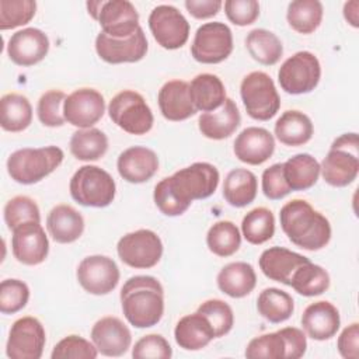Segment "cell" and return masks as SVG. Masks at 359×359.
<instances>
[{"label":"cell","mask_w":359,"mask_h":359,"mask_svg":"<svg viewBox=\"0 0 359 359\" xmlns=\"http://www.w3.org/2000/svg\"><path fill=\"white\" fill-rule=\"evenodd\" d=\"M217 168L205 161L194 163L156 184L153 199L165 216H181L196 199H206L219 185Z\"/></svg>","instance_id":"obj_1"},{"label":"cell","mask_w":359,"mask_h":359,"mask_svg":"<svg viewBox=\"0 0 359 359\" xmlns=\"http://www.w3.org/2000/svg\"><path fill=\"white\" fill-rule=\"evenodd\" d=\"M280 227L287 238L307 251L324 248L331 240L328 219L304 199H292L279 212Z\"/></svg>","instance_id":"obj_2"},{"label":"cell","mask_w":359,"mask_h":359,"mask_svg":"<svg viewBox=\"0 0 359 359\" xmlns=\"http://www.w3.org/2000/svg\"><path fill=\"white\" fill-rule=\"evenodd\" d=\"M122 313L136 328H149L160 323L164 314V289L149 275L129 278L121 289Z\"/></svg>","instance_id":"obj_3"},{"label":"cell","mask_w":359,"mask_h":359,"mask_svg":"<svg viewBox=\"0 0 359 359\" xmlns=\"http://www.w3.org/2000/svg\"><path fill=\"white\" fill-rule=\"evenodd\" d=\"M65 153L57 146L20 149L7 158V172L13 181L31 185L52 174L63 161Z\"/></svg>","instance_id":"obj_4"},{"label":"cell","mask_w":359,"mask_h":359,"mask_svg":"<svg viewBox=\"0 0 359 359\" xmlns=\"http://www.w3.org/2000/svg\"><path fill=\"white\" fill-rule=\"evenodd\" d=\"M359 172V139L358 133H344L338 136L320 165L324 181L337 188L352 184Z\"/></svg>","instance_id":"obj_5"},{"label":"cell","mask_w":359,"mask_h":359,"mask_svg":"<svg viewBox=\"0 0 359 359\" xmlns=\"http://www.w3.org/2000/svg\"><path fill=\"white\" fill-rule=\"evenodd\" d=\"M72 198L87 208H105L112 203L116 192L114 178L98 165H83L69 184Z\"/></svg>","instance_id":"obj_6"},{"label":"cell","mask_w":359,"mask_h":359,"mask_svg":"<svg viewBox=\"0 0 359 359\" xmlns=\"http://www.w3.org/2000/svg\"><path fill=\"white\" fill-rule=\"evenodd\" d=\"M240 95L247 114L255 121H269L280 108L275 83L265 72L248 73L241 80Z\"/></svg>","instance_id":"obj_7"},{"label":"cell","mask_w":359,"mask_h":359,"mask_svg":"<svg viewBox=\"0 0 359 359\" xmlns=\"http://www.w3.org/2000/svg\"><path fill=\"white\" fill-rule=\"evenodd\" d=\"M111 121L130 135H146L154 123V116L142 94L123 90L118 93L108 105Z\"/></svg>","instance_id":"obj_8"},{"label":"cell","mask_w":359,"mask_h":359,"mask_svg":"<svg viewBox=\"0 0 359 359\" xmlns=\"http://www.w3.org/2000/svg\"><path fill=\"white\" fill-rule=\"evenodd\" d=\"M87 10L98 21L102 32L112 38H129L140 28L139 13L128 0L88 1Z\"/></svg>","instance_id":"obj_9"},{"label":"cell","mask_w":359,"mask_h":359,"mask_svg":"<svg viewBox=\"0 0 359 359\" xmlns=\"http://www.w3.org/2000/svg\"><path fill=\"white\" fill-rule=\"evenodd\" d=\"M321 79V66L317 56L309 50H300L287 57L278 72L280 88L293 95L313 91Z\"/></svg>","instance_id":"obj_10"},{"label":"cell","mask_w":359,"mask_h":359,"mask_svg":"<svg viewBox=\"0 0 359 359\" xmlns=\"http://www.w3.org/2000/svg\"><path fill=\"white\" fill-rule=\"evenodd\" d=\"M119 259L130 268L149 269L158 264L163 255L161 238L149 229L125 234L116 244Z\"/></svg>","instance_id":"obj_11"},{"label":"cell","mask_w":359,"mask_h":359,"mask_svg":"<svg viewBox=\"0 0 359 359\" xmlns=\"http://www.w3.org/2000/svg\"><path fill=\"white\" fill-rule=\"evenodd\" d=\"M233 52L231 29L220 21L202 24L191 45L192 57L203 65H217Z\"/></svg>","instance_id":"obj_12"},{"label":"cell","mask_w":359,"mask_h":359,"mask_svg":"<svg viewBox=\"0 0 359 359\" xmlns=\"http://www.w3.org/2000/svg\"><path fill=\"white\" fill-rule=\"evenodd\" d=\"M149 28L157 43L168 50L182 48L189 38V22L174 6L160 4L149 15Z\"/></svg>","instance_id":"obj_13"},{"label":"cell","mask_w":359,"mask_h":359,"mask_svg":"<svg viewBox=\"0 0 359 359\" xmlns=\"http://www.w3.org/2000/svg\"><path fill=\"white\" fill-rule=\"evenodd\" d=\"M46 344L42 323L31 316L15 320L10 328L6 355L10 359H39Z\"/></svg>","instance_id":"obj_14"},{"label":"cell","mask_w":359,"mask_h":359,"mask_svg":"<svg viewBox=\"0 0 359 359\" xmlns=\"http://www.w3.org/2000/svg\"><path fill=\"white\" fill-rule=\"evenodd\" d=\"M76 278L86 292L102 296L116 287L121 273L112 258L107 255H90L79 264Z\"/></svg>","instance_id":"obj_15"},{"label":"cell","mask_w":359,"mask_h":359,"mask_svg":"<svg viewBox=\"0 0 359 359\" xmlns=\"http://www.w3.org/2000/svg\"><path fill=\"white\" fill-rule=\"evenodd\" d=\"M105 112V100L95 88L83 87L66 97L63 115L67 123L80 129L93 128Z\"/></svg>","instance_id":"obj_16"},{"label":"cell","mask_w":359,"mask_h":359,"mask_svg":"<svg viewBox=\"0 0 359 359\" xmlns=\"http://www.w3.org/2000/svg\"><path fill=\"white\" fill-rule=\"evenodd\" d=\"M147 39L142 27L129 38L118 39L100 32L95 38L97 55L107 63H135L142 60L147 53Z\"/></svg>","instance_id":"obj_17"},{"label":"cell","mask_w":359,"mask_h":359,"mask_svg":"<svg viewBox=\"0 0 359 359\" xmlns=\"http://www.w3.org/2000/svg\"><path fill=\"white\" fill-rule=\"evenodd\" d=\"M11 250L14 258L24 265L42 264L49 252L48 236L36 222H27L13 230Z\"/></svg>","instance_id":"obj_18"},{"label":"cell","mask_w":359,"mask_h":359,"mask_svg":"<svg viewBox=\"0 0 359 359\" xmlns=\"http://www.w3.org/2000/svg\"><path fill=\"white\" fill-rule=\"evenodd\" d=\"M49 52V38L38 28H24L14 32L7 42V55L13 63L29 67L41 60Z\"/></svg>","instance_id":"obj_19"},{"label":"cell","mask_w":359,"mask_h":359,"mask_svg":"<svg viewBox=\"0 0 359 359\" xmlns=\"http://www.w3.org/2000/svg\"><path fill=\"white\" fill-rule=\"evenodd\" d=\"M91 341L104 356H122L132 344V334L118 317H102L91 328Z\"/></svg>","instance_id":"obj_20"},{"label":"cell","mask_w":359,"mask_h":359,"mask_svg":"<svg viewBox=\"0 0 359 359\" xmlns=\"http://www.w3.org/2000/svg\"><path fill=\"white\" fill-rule=\"evenodd\" d=\"M233 150L240 161L250 165H259L273 154L275 139L265 128L248 126L237 135Z\"/></svg>","instance_id":"obj_21"},{"label":"cell","mask_w":359,"mask_h":359,"mask_svg":"<svg viewBox=\"0 0 359 359\" xmlns=\"http://www.w3.org/2000/svg\"><path fill=\"white\" fill-rule=\"evenodd\" d=\"M116 168L125 181L142 184L153 178L158 171V157L149 147L132 146L119 154Z\"/></svg>","instance_id":"obj_22"},{"label":"cell","mask_w":359,"mask_h":359,"mask_svg":"<svg viewBox=\"0 0 359 359\" xmlns=\"http://www.w3.org/2000/svg\"><path fill=\"white\" fill-rule=\"evenodd\" d=\"M157 101L160 112L167 121H185L198 112L191 100L189 83L184 80L164 83L158 91Z\"/></svg>","instance_id":"obj_23"},{"label":"cell","mask_w":359,"mask_h":359,"mask_svg":"<svg viewBox=\"0 0 359 359\" xmlns=\"http://www.w3.org/2000/svg\"><path fill=\"white\" fill-rule=\"evenodd\" d=\"M304 332L316 341H327L332 338L341 325L338 309L327 302H314L309 304L302 316Z\"/></svg>","instance_id":"obj_24"},{"label":"cell","mask_w":359,"mask_h":359,"mask_svg":"<svg viewBox=\"0 0 359 359\" xmlns=\"http://www.w3.org/2000/svg\"><path fill=\"white\" fill-rule=\"evenodd\" d=\"M309 261L310 259L307 257L287 248L271 247L262 251L258 264L259 269L268 279L290 286V279L294 271Z\"/></svg>","instance_id":"obj_25"},{"label":"cell","mask_w":359,"mask_h":359,"mask_svg":"<svg viewBox=\"0 0 359 359\" xmlns=\"http://www.w3.org/2000/svg\"><path fill=\"white\" fill-rule=\"evenodd\" d=\"M240 122L241 115L237 104L231 98H226L217 109L203 112L199 116L198 128L205 137L212 140H223L236 132Z\"/></svg>","instance_id":"obj_26"},{"label":"cell","mask_w":359,"mask_h":359,"mask_svg":"<svg viewBox=\"0 0 359 359\" xmlns=\"http://www.w3.org/2000/svg\"><path fill=\"white\" fill-rule=\"evenodd\" d=\"M46 229L59 244H70L79 240L84 231V219L70 205H56L46 217Z\"/></svg>","instance_id":"obj_27"},{"label":"cell","mask_w":359,"mask_h":359,"mask_svg":"<svg viewBox=\"0 0 359 359\" xmlns=\"http://www.w3.org/2000/svg\"><path fill=\"white\" fill-rule=\"evenodd\" d=\"M174 338L180 348L199 351L215 339V332L208 318L196 311L180 318L174 328Z\"/></svg>","instance_id":"obj_28"},{"label":"cell","mask_w":359,"mask_h":359,"mask_svg":"<svg viewBox=\"0 0 359 359\" xmlns=\"http://www.w3.org/2000/svg\"><path fill=\"white\" fill-rule=\"evenodd\" d=\"M217 287L233 299H241L250 294L257 285V275L252 265L237 261L224 265L216 278Z\"/></svg>","instance_id":"obj_29"},{"label":"cell","mask_w":359,"mask_h":359,"mask_svg":"<svg viewBox=\"0 0 359 359\" xmlns=\"http://www.w3.org/2000/svg\"><path fill=\"white\" fill-rule=\"evenodd\" d=\"M273 130L276 139L282 144L297 147L306 144L311 139L314 126L306 114L297 109H289L278 118Z\"/></svg>","instance_id":"obj_30"},{"label":"cell","mask_w":359,"mask_h":359,"mask_svg":"<svg viewBox=\"0 0 359 359\" xmlns=\"http://www.w3.org/2000/svg\"><path fill=\"white\" fill-rule=\"evenodd\" d=\"M189 94L196 111L202 112L217 109L227 98L223 81L212 73L195 76L189 83Z\"/></svg>","instance_id":"obj_31"},{"label":"cell","mask_w":359,"mask_h":359,"mask_svg":"<svg viewBox=\"0 0 359 359\" xmlns=\"http://www.w3.org/2000/svg\"><path fill=\"white\" fill-rule=\"evenodd\" d=\"M258 191L255 174L247 168L231 170L223 182V198L230 206L244 208L254 202Z\"/></svg>","instance_id":"obj_32"},{"label":"cell","mask_w":359,"mask_h":359,"mask_svg":"<svg viewBox=\"0 0 359 359\" xmlns=\"http://www.w3.org/2000/svg\"><path fill=\"white\" fill-rule=\"evenodd\" d=\"M282 164L283 177L290 191H306L311 188L320 177V164L309 153L294 154Z\"/></svg>","instance_id":"obj_33"},{"label":"cell","mask_w":359,"mask_h":359,"mask_svg":"<svg viewBox=\"0 0 359 359\" xmlns=\"http://www.w3.org/2000/svg\"><path fill=\"white\" fill-rule=\"evenodd\" d=\"M32 122V107L28 98L18 93H8L0 100V125L7 132H22Z\"/></svg>","instance_id":"obj_34"},{"label":"cell","mask_w":359,"mask_h":359,"mask_svg":"<svg viewBox=\"0 0 359 359\" xmlns=\"http://www.w3.org/2000/svg\"><path fill=\"white\" fill-rule=\"evenodd\" d=\"M245 48L254 60L265 66L276 65L283 55L280 39L264 28H255L247 34Z\"/></svg>","instance_id":"obj_35"},{"label":"cell","mask_w":359,"mask_h":359,"mask_svg":"<svg viewBox=\"0 0 359 359\" xmlns=\"http://www.w3.org/2000/svg\"><path fill=\"white\" fill-rule=\"evenodd\" d=\"M70 153L81 161H95L108 150L107 135L97 128L76 130L69 142Z\"/></svg>","instance_id":"obj_36"},{"label":"cell","mask_w":359,"mask_h":359,"mask_svg":"<svg viewBox=\"0 0 359 359\" xmlns=\"http://www.w3.org/2000/svg\"><path fill=\"white\" fill-rule=\"evenodd\" d=\"M257 310L266 321L279 324L290 318L294 311V302L287 292L278 287H266L258 294Z\"/></svg>","instance_id":"obj_37"},{"label":"cell","mask_w":359,"mask_h":359,"mask_svg":"<svg viewBox=\"0 0 359 359\" xmlns=\"http://www.w3.org/2000/svg\"><path fill=\"white\" fill-rule=\"evenodd\" d=\"M324 8L318 0H294L289 3L286 20L299 34L314 32L323 21Z\"/></svg>","instance_id":"obj_38"},{"label":"cell","mask_w":359,"mask_h":359,"mask_svg":"<svg viewBox=\"0 0 359 359\" xmlns=\"http://www.w3.org/2000/svg\"><path fill=\"white\" fill-rule=\"evenodd\" d=\"M290 286L302 296H318L330 287V275L323 266L309 261L294 271Z\"/></svg>","instance_id":"obj_39"},{"label":"cell","mask_w":359,"mask_h":359,"mask_svg":"<svg viewBox=\"0 0 359 359\" xmlns=\"http://www.w3.org/2000/svg\"><path fill=\"white\" fill-rule=\"evenodd\" d=\"M206 244L210 252L226 258L238 251L241 234L238 227L230 220H219L210 226L206 234Z\"/></svg>","instance_id":"obj_40"},{"label":"cell","mask_w":359,"mask_h":359,"mask_svg":"<svg viewBox=\"0 0 359 359\" xmlns=\"http://www.w3.org/2000/svg\"><path fill=\"white\" fill-rule=\"evenodd\" d=\"M241 233L250 244L259 245L266 243L275 233L273 213L264 206L250 210L243 217Z\"/></svg>","instance_id":"obj_41"},{"label":"cell","mask_w":359,"mask_h":359,"mask_svg":"<svg viewBox=\"0 0 359 359\" xmlns=\"http://www.w3.org/2000/svg\"><path fill=\"white\" fill-rule=\"evenodd\" d=\"M36 11L34 0H0V29H13L28 24Z\"/></svg>","instance_id":"obj_42"},{"label":"cell","mask_w":359,"mask_h":359,"mask_svg":"<svg viewBox=\"0 0 359 359\" xmlns=\"http://www.w3.org/2000/svg\"><path fill=\"white\" fill-rule=\"evenodd\" d=\"M196 311L208 318L213 328L215 338L224 337L231 331L234 324V314L226 302L220 299H209L203 302Z\"/></svg>","instance_id":"obj_43"},{"label":"cell","mask_w":359,"mask_h":359,"mask_svg":"<svg viewBox=\"0 0 359 359\" xmlns=\"http://www.w3.org/2000/svg\"><path fill=\"white\" fill-rule=\"evenodd\" d=\"M4 222L8 230H14L22 223L36 222L41 223V212L38 205L29 196L18 195L11 198L4 206Z\"/></svg>","instance_id":"obj_44"},{"label":"cell","mask_w":359,"mask_h":359,"mask_svg":"<svg viewBox=\"0 0 359 359\" xmlns=\"http://www.w3.org/2000/svg\"><path fill=\"white\" fill-rule=\"evenodd\" d=\"M66 97L67 95L62 90H49L41 95L36 105V114L43 126L59 128L65 125L63 104Z\"/></svg>","instance_id":"obj_45"},{"label":"cell","mask_w":359,"mask_h":359,"mask_svg":"<svg viewBox=\"0 0 359 359\" xmlns=\"http://www.w3.org/2000/svg\"><path fill=\"white\" fill-rule=\"evenodd\" d=\"M244 355L248 359H282L285 341L278 331L255 337L248 342Z\"/></svg>","instance_id":"obj_46"},{"label":"cell","mask_w":359,"mask_h":359,"mask_svg":"<svg viewBox=\"0 0 359 359\" xmlns=\"http://www.w3.org/2000/svg\"><path fill=\"white\" fill-rule=\"evenodd\" d=\"M29 300V287L20 279H4L0 283V311L14 314L22 310Z\"/></svg>","instance_id":"obj_47"},{"label":"cell","mask_w":359,"mask_h":359,"mask_svg":"<svg viewBox=\"0 0 359 359\" xmlns=\"http://www.w3.org/2000/svg\"><path fill=\"white\" fill-rule=\"evenodd\" d=\"M98 351L95 345L79 335H67L60 339L50 353L52 359H95Z\"/></svg>","instance_id":"obj_48"},{"label":"cell","mask_w":359,"mask_h":359,"mask_svg":"<svg viewBox=\"0 0 359 359\" xmlns=\"http://www.w3.org/2000/svg\"><path fill=\"white\" fill-rule=\"evenodd\" d=\"M171 356L172 349L160 334L144 335L132 348V358L135 359H170Z\"/></svg>","instance_id":"obj_49"},{"label":"cell","mask_w":359,"mask_h":359,"mask_svg":"<svg viewBox=\"0 0 359 359\" xmlns=\"http://www.w3.org/2000/svg\"><path fill=\"white\" fill-rule=\"evenodd\" d=\"M224 13L230 22L245 27L259 17V3L257 0H226Z\"/></svg>","instance_id":"obj_50"},{"label":"cell","mask_w":359,"mask_h":359,"mask_svg":"<svg viewBox=\"0 0 359 359\" xmlns=\"http://www.w3.org/2000/svg\"><path fill=\"white\" fill-rule=\"evenodd\" d=\"M262 192L271 201H278L290 194L283 177V164L276 163L265 168L262 172Z\"/></svg>","instance_id":"obj_51"},{"label":"cell","mask_w":359,"mask_h":359,"mask_svg":"<svg viewBox=\"0 0 359 359\" xmlns=\"http://www.w3.org/2000/svg\"><path fill=\"white\" fill-rule=\"evenodd\" d=\"M285 341V358L299 359L306 353L307 339L306 334L296 327H285L278 331Z\"/></svg>","instance_id":"obj_52"},{"label":"cell","mask_w":359,"mask_h":359,"mask_svg":"<svg viewBox=\"0 0 359 359\" xmlns=\"http://www.w3.org/2000/svg\"><path fill=\"white\" fill-rule=\"evenodd\" d=\"M337 348L344 359H358L359 358V324L352 323L345 327L338 337Z\"/></svg>","instance_id":"obj_53"},{"label":"cell","mask_w":359,"mask_h":359,"mask_svg":"<svg viewBox=\"0 0 359 359\" xmlns=\"http://www.w3.org/2000/svg\"><path fill=\"white\" fill-rule=\"evenodd\" d=\"M184 6L194 18L206 20L215 17L220 11L223 3L220 0H187Z\"/></svg>","instance_id":"obj_54"},{"label":"cell","mask_w":359,"mask_h":359,"mask_svg":"<svg viewBox=\"0 0 359 359\" xmlns=\"http://www.w3.org/2000/svg\"><path fill=\"white\" fill-rule=\"evenodd\" d=\"M344 17L345 20L353 27H359V1L358 0H351L344 4Z\"/></svg>","instance_id":"obj_55"}]
</instances>
